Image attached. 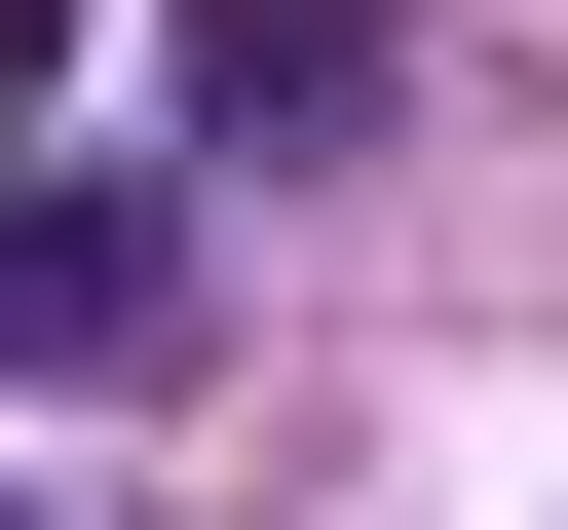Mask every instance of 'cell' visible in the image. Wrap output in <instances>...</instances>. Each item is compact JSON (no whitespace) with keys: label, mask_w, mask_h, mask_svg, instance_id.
<instances>
[]
</instances>
